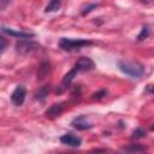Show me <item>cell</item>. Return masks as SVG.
I'll return each mask as SVG.
<instances>
[{
	"label": "cell",
	"mask_w": 154,
	"mask_h": 154,
	"mask_svg": "<svg viewBox=\"0 0 154 154\" xmlns=\"http://www.w3.org/2000/svg\"><path fill=\"white\" fill-rule=\"evenodd\" d=\"M91 45V41L89 40H83V38H66V37H61L58 42L59 48H61L63 51L66 52H72V51H77L84 46H89Z\"/></svg>",
	"instance_id": "cell-2"
},
{
	"label": "cell",
	"mask_w": 154,
	"mask_h": 154,
	"mask_svg": "<svg viewBox=\"0 0 154 154\" xmlns=\"http://www.w3.org/2000/svg\"><path fill=\"white\" fill-rule=\"evenodd\" d=\"M147 90L154 94V88H153V85H148V87H147Z\"/></svg>",
	"instance_id": "cell-20"
},
{
	"label": "cell",
	"mask_w": 154,
	"mask_h": 154,
	"mask_svg": "<svg viewBox=\"0 0 154 154\" xmlns=\"http://www.w3.org/2000/svg\"><path fill=\"white\" fill-rule=\"evenodd\" d=\"M1 31H2L4 34H7V35H10V36H14V37H19V38H30V37H34V34H31V32L14 31V30L8 29V28H5V26L1 28Z\"/></svg>",
	"instance_id": "cell-9"
},
{
	"label": "cell",
	"mask_w": 154,
	"mask_h": 154,
	"mask_svg": "<svg viewBox=\"0 0 154 154\" xmlns=\"http://www.w3.org/2000/svg\"><path fill=\"white\" fill-rule=\"evenodd\" d=\"M99 5L97 4H90V5H88V6H85L84 8H83V11H82V16H85L87 13H89V12H91L94 8H96Z\"/></svg>",
	"instance_id": "cell-16"
},
{
	"label": "cell",
	"mask_w": 154,
	"mask_h": 154,
	"mask_svg": "<svg viewBox=\"0 0 154 154\" xmlns=\"http://www.w3.org/2000/svg\"><path fill=\"white\" fill-rule=\"evenodd\" d=\"M123 150H125V152H132L134 153V152H144L146 148L142 147V146H140V144H130L128 147H124Z\"/></svg>",
	"instance_id": "cell-14"
},
{
	"label": "cell",
	"mask_w": 154,
	"mask_h": 154,
	"mask_svg": "<svg viewBox=\"0 0 154 154\" xmlns=\"http://www.w3.org/2000/svg\"><path fill=\"white\" fill-rule=\"evenodd\" d=\"M60 6H61V0H51L48 2V5L46 6L45 12H47V13L48 12H55L60 8Z\"/></svg>",
	"instance_id": "cell-12"
},
{
	"label": "cell",
	"mask_w": 154,
	"mask_h": 154,
	"mask_svg": "<svg viewBox=\"0 0 154 154\" xmlns=\"http://www.w3.org/2000/svg\"><path fill=\"white\" fill-rule=\"evenodd\" d=\"M60 142L63 144H66V146H70V147H79L82 144V138L76 136L72 132H67V134H65L60 137Z\"/></svg>",
	"instance_id": "cell-5"
},
{
	"label": "cell",
	"mask_w": 154,
	"mask_h": 154,
	"mask_svg": "<svg viewBox=\"0 0 154 154\" xmlns=\"http://www.w3.org/2000/svg\"><path fill=\"white\" fill-rule=\"evenodd\" d=\"M146 135V132H144V130H142L141 128H137L136 130H134V132H132V137L134 138H140V137H142V136H144Z\"/></svg>",
	"instance_id": "cell-17"
},
{
	"label": "cell",
	"mask_w": 154,
	"mask_h": 154,
	"mask_svg": "<svg viewBox=\"0 0 154 154\" xmlns=\"http://www.w3.org/2000/svg\"><path fill=\"white\" fill-rule=\"evenodd\" d=\"M25 96H26L25 87L24 85H17L16 89L11 94V101L13 102V105L20 106V105H23V102L25 100Z\"/></svg>",
	"instance_id": "cell-4"
},
{
	"label": "cell",
	"mask_w": 154,
	"mask_h": 154,
	"mask_svg": "<svg viewBox=\"0 0 154 154\" xmlns=\"http://www.w3.org/2000/svg\"><path fill=\"white\" fill-rule=\"evenodd\" d=\"M0 41H1V53H2L5 51V47H6V40H5L4 36H1L0 37Z\"/></svg>",
	"instance_id": "cell-19"
},
{
	"label": "cell",
	"mask_w": 154,
	"mask_h": 154,
	"mask_svg": "<svg viewBox=\"0 0 154 154\" xmlns=\"http://www.w3.org/2000/svg\"><path fill=\"white\" fill-rule=\"evenodd\" d=\"M118 67L123 73H125L130 77H134V78H140L144 73V67L138 63L120 60L118 63Z\"/></svg>",
	"instance_id": "cell-1"
},
{
	"label": "cell",
	"mask_w": 154,
	"mask_h": 154,
	"mask_svg": "<svg viewBox=\"0 0 154 154\" xmlns=\"http://www.w3.org/2000/svg\"><path fill=\"white\" fill-rule=\"evenodd\" d=\"M142 2H144V4H149V2H153L154 0H141Z\"/></svg>",
	"instance_id": "cell-21"
},
{
	"label": "cell",
	"mask_w": 154,
	"mask_h": 154,
	"mask_svg": "<svg viewBox=\"0 0 154 154\" xmlns=\"http://www.w3.org/2000/svg\"><path fill=\"white\" fill-rule=\"evenodd\" d=\"M49 69H51V64H49V61H47V60L42 61V63L40 64V66H38L37 78H38V79H43V78L47 76V73L49 72Z\"/></svg>",
	"instance_id": "cell-10"
},
{
	"label": "cell",
	"mask_w": 154,
	"mask_h": 154,
	"mask_svg": "<svg viewBox=\"0 0 154 154\" xmlns=\"http://www.w3.org/2000/svg\"><path fill=\"white\" fill-rule=\"evenodd\" d=\"M78 71L75 69V67H72V70H70L65 76H64V78H63V83H61V87L65 89L67 85H70V83L72 82V79H73V77L76 76V73H77Z\"/></svg>",
	"instance_id": "cell-11"
},
{
	"label": "cell",
	"mask_w": 154,
	"mask_h": 154,
	"mask_svg": "<svg viewBox=\"0 0 154 154\" xmlns=\"http://www.w3.org/2000/svg\"><path fill=\"white\" fill-rule=\"evenodd\" d=\"M65 109V103L64 102H59V103H54L52 106H49V108L46 111V117L47 118H55L58 116H60Z\"/></svg>",
	"instance_id": "cell-8"
},
{
	"label": "cell",
	"mask_w": 154,
	"mask_h": 154,
	"mask_svg": "<svg viewBox=\"0 0 154 154\" xmlns=\"http://www.w3.org/2000/svg\"><path fill=\"white\" fill-rule=\"evenodd\" d=\"M94 61L90 59V58H87V57H82V58H79L77 61H76V64H75V69L79 72V71H90V70H93L94 69Z\"/></svg>",
	"instance_id": "cell-6"
},
{
	"label": "cell",
	"mask_w": 154,
	"mask_h": 154,
	"mask_svg": "<svg viewBox=\"0 0 154 154\" xmlns=\"http://www.w3.org/2000/svg\"><path fill=\"white\" fill-rule=\"evenodd\" d=\"M40 48V45L29 38H20L16 43V51L20 54H29Z\"/></svg>",
	"instance_id": "cell-3"
},
{
	"label": "cell",
	"mask_w": 154,
	"mask_h": 154,
	"mask_svg": "<svg viewBox=\"0 0 154 154\" xmlns=\"http://www.w3.org/2000/svg\"><path fill=\"white\" fill-rule=\"evenodd\" d=\"M48 91H49V88H48V85H45V87H42V88H40L38 89V91L36 93V99L37 100H43L46 96H47V94H48Z\"/></svg>",
	"instance_id": "cell-13"
},
{
	"label": "cell",
	"mask_w": 154,
	"mask_h": 154,
	"mask_svg": "<svg viewBox=\"0 0 154 154\" xmlns=\"http://www.w3.org/2000/svg\"><path fill=\"white\" fill-rule=\"evenodd\" d=\"M148 35H149V28H148V25H143L141 32L137 35V41H142V40L147 38Z\"/></svg>",
	"instance_id": "cell-15"
},
{
	"label": "cell",
	"mask_w": 154,
	"mask_h": 154,
	"mask_svg": "<svg viewBox=\"0 0 154 154\" xmlns=\"http://www.w3.org/2000/svg\"><path fill=\"white\" fill-rule=\"evenodd\" d=\"M106 94H107V91L106 90H101V91H97V93H95V94H93V99H101L102 96H106Z\"/></svg>",
	"instance_id": "cell-18"
},
{
	"label": "cell",
	"mask_w": 154,
	"mask_h": 154,
	"mask_svg": "<svg viewBox=\"0 0 154 154\" xmlns=\"http://www.w3.org/2000/svg\"><path fill=\"white\" fill-rule=\"evenodd\" d=\"M71 125L75 129H77V130H87V129H90L93 126L91 123L88 120V118L85 116H78V117H76L71 122Z\"/></svg>",
	"instance_id": "cell-7"
}]
</instances>
